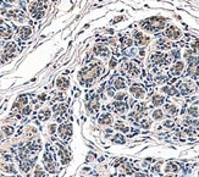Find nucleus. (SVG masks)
Here are the masks:
<instances>
[{
	"label": "nucleus",
	"mask_w": 199,
	"mask_h": 177,
	"mask_svg": "<svg viewBox=\"0 0 199 177\" xmlns=\"http://www.w3.org/2000/svg\"><path fill=\"white\" fill-rule=\"evenodd\" d=\"M0 169L2 171H5V172H10V174H15L16 172V170H15V167H14L12 164H1Z\"/></svg>",
	"instance_id": "5701e85b"
},
{
	"label": "nucleus",
	"mask_w": 199,
	"mask_h": 177,
	"mask_svg": "<svg viewBox=\"0 0 199 177\" xmlns=\"http://www.w3.org/2000/svg\"><path fill=\"white\" fill-rule=\"evenodd\" d=\"M166 177H176L175 175H169V176H166Z\"/></svg>",
	"instance_id": "de8ad7c7"
},
{
	"label": "nucleus",
	"mask_w": 199,
	"mask_h": 177,
	"mask_svg": "<svg viewBox=\"0 0 199 177\" xmlns=\"http://www.w3.org/2000/svg\"><path fill=\"white\" fill-rule=\"evenodd\" d=\"M65 110H66V106H65L64 104H59V105H55V106L53 108L54 114H62L65 113Z\"/></svg>",
	"instance_id": "cd10ccee"
},
{
	"label": "nucleus",
	"mask_w": 199,
	"mask_h": 177,
	"mask_svg": "<svg viewBox=\"0 0 199 177\" xmlns=\"http://www.w3.org/2000/svg\"><path fill=\"white\" fill-rule=\"evenodd\" d=\"M27 103H28V99L26 95H22V97H20L17 99V101L15 103V105H14V108H23V106H26L27 105Z\"/></svg>",
	"instance_id": "412c9836"
},
{
	"label": "nucleus",
	"mask_w": 199,
	"mask_h": 177,
	"mask_svg": "<svg viewBox=\"0 0 199 177\" xmlns=\"http://www.w3.org/2000/svg\"><path fill=\"white\" fill-rule=\"evenodd\" d=\"M164 126L165 127H171V126H174V122L172 121H166L165 123H164Z\"/></svg>",
	"instance_id": "37998d69"
},
{
	"label": "nucleus",
	"mask_w": 199,
	"mask_h": 177,
	"mask_svg": "<svg viewBox=\"0 0 199 177\" xmlns=\"http://www.w3.org/2000/svg\"><path fill=\"white\" fill-rule=\"evenodd\" d=\"M188 114L192 116V117H198L199 116V110L197 106H191L188 109Z\"/></svg>",
	"instance_id": "2f4dec72"
},
{
	"label": "nucleus",
	"mask_w": 199,
	"mask_h": 177,
	"mask_svg": "<svg viewBox=\"0 0 199 177\" xmlns=\"http://www.w3.org/2000/svg\"><path fill=\"white\" fill-rule=\"evenodd\" d=\"M56 127H58V126H56L55 123H51V125H49V127H48V128H49L50 134H54V133L56 132Z\"/></svg>",
	"instance_id": "4c0bfd02"
},
{
	"label": "nucleus",
	"mask_w": 199,
	"mask_h": 177,
	"mask_svg": "<svg viewBox=\"0 0 199 177\" xmlns=\"http://www.w3.org/2000/svg\"><path fill=\"white\" fill-rule=\"evenodd\" d=\"M161 92L167 94V95H178L177 89L174 88V87H163V88H161Z\"/></svg>",
	"instance_id": "4be33fe9"
},
{
	"label": "nucleus",
	"mask_w": 199,
	"mask_h": 177,
	"mask_svg": "<svg viewBox=\"0 0 199 177\" xmlns=\"http://www.w3.org/2000/svg\"><path fill=\"white\" fill-rule=\"evenodd\" d=\"M43 162H44L45 170H47L48 172H50V174L56 172V164H55V161L53 160V156L50 155L49 153H45V154H44Z\"/></svg>",
	"instance_id": "20e7f679"
},
{
	"label": "nucleus",
	"mask_w": 199,
	"mask_h": 177,
	"mask_svg": "<svg viewBox=\"0 0 199 177\" xmlns=\"http://www.w3.org/2000/svg\"><path fill=\"white\" fill-rule=\"evenodd\" d=\"M58 132H59V134H60V137H61L62 139H67V138L71 136V133H72L71 125H66V123L60 125L59 128H58Z\"/></svg>",
	"instance_id": "9d476101"
},
{
	"label": "nucleus",
	"mask_w": 199,
	"mask_h": 177,
	"mask_svg": "<svg viewBox=\"0 0 199 177\" xmlns=\"http://www.w3.org/2000/svg\"><path fill=\"white\" fill-rule=\"evenodd\" d=\"M6 16L16 20L17 22H23V21H25V15H23V12L20 11V10H9V11L6 12Z\"/></svg>",
	"instance_id": "f8f14e48"
},
{
	"label": "nucleus",
	"mask_w": 199,
	"mask_h": 177,
	"mask_svg": "<svg viewBox=\"0 0 199 177\" xmlns=\"http://www.w3.org/2000/svg\"><path fill=\"white\" fill-rule=\"evenodd\" d=\"M47 2H43V1H39V0H35L33 1L31 5H30V14L31 16L33 17L34 20H40L42 17L45 15V9H47Z\"/></svg>",
	"instance_id": "f03ea898"
},
{
	"label": "nucleus",
	"mask_w": 199,
	"mask_h": 177,
	"mask_svg": "<svg viewBox=\"0 0 199 177\" xmlns=\"http://www.w3.org/2000/svg\"><path fill=\"white\" fill-rule=\"evenodd\" d=\"M56 87L60 89V91H66L67 88L70 87V81L67 77H64V76H61V77H59L58 80H56Z\"/></svg>",
	"instance_id": "2eb2a0df"
},
{
	"label": "nucleus",
	"mask_w": 199,
	"mask_h": 177,
	"mask_svg": "<svg viewBox=\"0 0 199 177\" xmlns=\"http://www.w3.org/2000/svg\"><path fill=\"white\" fill-rule=\"evenodd\" d=\"M126 98H127V95H126L125 92H120V93H117V94L114 95V99H115L116 101H123Z\"/></svg>",
	"instance_id": "473e14b6"
},
{
	"label": "nucleus",
	"mask_w": 199,
	"mask_h": 177,
	"mask_svg": "<svg viewBox=\"0 0 199 177\" xmlns=\"http://www.w3.org/2000/svg\"><path fill=\"white\" fill-rule=\"evenodd\" d=\"M116 64H117V60L115 59V58H113V59H111V61H110V67L113 68Z\"/></svg>",
	"instance_id": "79ce46f5"
},
{
	"label": "nucleus",
	"mask_w": 199,
	"mask_h": 177,
	"mask_svg": "<svg viewBox=\"0 0 199 177\" xmlns=\"http://www.w3.org/2000/svg\"><path fill=\"white\" fill-rule=\"evenodd\" d=\"M178 171V166L176 165V164H172V162H170V164H167L165 167V172H177Z\"/></svg>",
	"instance_id": "bb28decb"
},
{
	"label": "nucleus",
	"mask_w": 199,
	"mask_h": 177,
	"mask_svg": "<svg viewBox=\"0 0 199 177\" xmlns=\"http://www.w3.org/2000/svg\"><path fill=\"white\" fill-rule=\"evenodd\" d=\"M183 70H184V63L181 61V60H178V61H176L175 64L171 66L170 75L171 76H180L183 72Z\"/></svg>",
	"instance_id": "1a4fd4ad"
},
{
	"label": "nucleus",
	"mask_w": 199,
	"mask_h": 177,
	"mask_svg": "<svg viewBox=\"0 0 199 177\" xmlns=\"http://www.w3.org/2000/svg\"><path fill=\"white\" fill-rule=\"evenodd\" d=\"M165 111L169 114V115H176V114L178 113L177 106H176V105H174V104H166Z\"/></svg>",
	"instance_id": "b1692460"
},
{
	"label": "nucleus",
	"mask_w": 199,
	"mask_h": 177,
	"mask_svg": "<svg viewBox=\"0 0 199 177\" xmlns=\"http://www.w3.org/2000/svg\"><path fill=\"white\" fill-rule=\"evenodd\" d=\"M0 48H1V44H0Z\"/></svg>",
	"instance_id": "8fccbe9b"
},
{
	"label": "nucleus",
	"mask_w": 199,
	"mask_h": 177,
	"mask_svg": "<svg viewBox=\"0 0 199 177\" xmlns=\"http://www.w3.org/2000/svg\"><path fill=\"white\" fill-rule=\"evenodd\" d=\"M31 113H32V109H31V106L26 105V106H23V108H22V114H23V115H30Z\"/></svg>",
	"instance_id": "e433bc0d"
},
{
	"label": "nucleus",
	"mask_w": 199,
	"mask_h": 177,
	"mask_svg": "<svg viewBox=\"0 0 199 177\" xmlns=\"http://www.w3.org/2000/svg\"><path fill=\"white\" fill-rule=\"evenodd\" d=\"M17 34H18L20 39L26 40V39H28V38L31 37V34H32V28H31L30 26H23V27H21V28L18 30Z\"/></svg>",
	"instance_id": "ddd939ff"
},
{
	"label": "nucleus",
	"mask_w": 199,
	"mask_h": 177,
	"mask_svg": "<svg viewBox=\"0 0 199 177\" xmlns=\"http://www.w3.org/2000/svg\"><path fill=\"white\" fill-rule=\"evenodd\" d=\"M114 108H115V110H116L117 113L120 114H125L127 110H128V105L126 104V103H123V101H116L115 100V103H114Z\"/></svg>",
	"instance_id": "dca6fc26"
},
{
	"label": "nucleus",
	"mask_w": 199,
	"mask_h": 177,
	"mask_svg": "<svg viewBox=\"0 0 199 177\" xmlns=\"http://www.w3.org/2000/svg\"><path fill=\"white\" fill-rule=\"evenodd\" d=\"M7 1H10V2H15V1H18V0H7Z\"/></svg>",
	"instance_id": "49530a36"
},
{
	"label": "nucleus",
	"mask_w": 199,
	"mask_h": 177,
	"mask_svg": "<svg viewBox=\"0 0 199 177\" xmlns=\"http://www.w3.org/2000/svg\"><path fill=\"white\" fill-rule=\"evenodd\" d=\"M136 177H146L144 175H142V174H137V176Z\"/></svg>",
	"instance_id": "a18cd8bd"
},
{
	"label": "nucleus",
	"mask_w": 199,
	"mask_h": 177,
	"mask_svg": "<svg viewBox=\"0 0 199 177\" xmlns=\"http://www.w3.org/2000/svg\"><path fill=\"white\" fill-rule=\"evenodd\" d=\"M34 177H45V171L40 166H35L34 170Z\"/></svg>",
	"instance_id": "7c9ffc66"
},
{
	"label": "nucleus",
	"mask_w": 199,
	"mask_h": 177,
	"mask_svg": "<svg viewBox=\"0 0 199 177\" xmlns=\"http://www.w3.org/2000/svg\"><path fill=\"white\" fill-rule=\"evenodd\" d=\"M113 121H114V119L110 114H103L98 119V123L100 126H109V125L113 123Z\"/></svg>",
	"instance_id": "4468645a"
},
{
	"label": "nucleus",
	"mask_w": 199,
	"mask_h": 177,
	"mask_svg": "<svg viewBox=\"0 0 199 177\" xmlns=\"http://www.w3.org/2000/svg\"><path fill=\"white\" fill-rule=\"evenodd\" d=\"M114 88L115 89H118V91H122L126 88V82L122 77H117L114 81Z\"/></svg>",
	"instance_id": "6ab92c4d"
},
{
	"label": "nucleus",
	"mask_w": 199,
	"mask_h": 177,
	"mask_svg": "<svg viewBox=\"0 0 199 177\" xmlns=\"http://www.w3.org/2000/svg\"><path fill=\"white\" fill-rule=\"evenodd\" d=\"M122 44H123V47H131L133 44V40L132 39H125V40H122Z\"/></svg>",
	"instance_id": "58836bf2"
},
{
	"label": "nucleus",
	"mask_w": 199,
	"mask_h": 177,
	"mask_svg": "<svg viewBox=\"0 0 199 177\" xmlns=\"http://www.w3.org/2000/svg\"><path fill=\"white\" fill-rule=\"evenodd\" d=\"M133 38H134V44L138 45V47L146 45V44H148V42H149V38L146 37L143 33L139 32V31H136V32L133 33Z\"/></svg>",
	"instance_id": "6e6552de"
},
{
	"label": "nucleus",
	"mask_w": 199,
	"mask_h": 177,
	"mask_svg": "<svg viewBox=\"0 0 199 177\" xmlns=\"http://www.w3.org/2000/svg\"><path fill=\"white\" fill-rule=\"evenodd\" d=\"M130 93H131L136 99H143L144 95H146V91H144L142 87H139V86H132V87L130 88Z\"/></svg>",
	"instance_id": "9b49d317"
},
{
	"label": "nucleus",
	"mask_w": 199,
	"mask_h": 177,
	"mask_svg": "<svg viewBox=\"0 0 199 177\" xmlns=\"http://www.w3.org/2000/svg\"><path fill=\"white\" fill-rule=\"evenodd\" d=\"M165 35L169 38V39L177 40V39H180V38L182 37V32H181L177 27H175V26H170V27L165 31Z\"/></svg>",
	"instance_id": "39448f33"
},
{
	"label": "nucleus",
	"mask_w": 199,
	"mask_h": 177,
	"mask_svg": "<svg viewBox=\"0 0 199 177\" xmlns=\"http://www.w3.org/2000/svg\"><path fill=\"white\" fill-rule=\"evenodd\" d=\"M93 53L94 55L100 56V58H108L110 55V50L108 47H105L104 44H97L93 47Z\"/></svg>",
	"instance_id": "423d86ee"
},
{
	"label": "nucleus",
	"mask_w": 199,
	"mask_h": 177,
	"mask_svg": "<svg viewBox=\"0 0 199 177\" xmlns=\"http://www.w3.org/2000/svg\"><path fill=\"white\" fill-rule=\"evenodd\" d=\"M151 117H153L154 120H156V121L163 120V119H164V111H163V110H160V109H156V110H154V111H153Z\"/></svg>",
	"instance_id": "a878e982"
},
{
	"label": "nucleus",
	"mask_w": 199,
	"mask_h": 177,
	"mask_svg": "<svg viewBox=\"0 0 199 177\" xmlns=\"http://www.w3.org/2000/svg\"><path fill=\"white\" fill-rule=\"evenodd\" d=\"M2 138V133H1V131H0V139Z\"/></svg>",
	"instance_id": "09e8293b"
},
{
	"label": "nucleus",
	"mask_w": 199,
	"mask_h": 177,
	"mask_svg": "<svg viewBox=\"0 0 199 177\" xmlns=\"http://www.w3.org/2000/svg\"><path fill=\"white\" fill-rule=\"evenodd\" d=\"M87 109H88L89 113H97L98 109H99V101H98V99H97V98H93V99L90 100V103L87 105Z\"/></svg>",
	"instance_id": "f3484780"
},
{
	"label": "nucleus",
	"mask_w": 199,
	"mask_h": 177,
	"mask_svg": "<svg viewBox=\"0 0 199 177\" xmlns=\"http://www.w3.org/2000/svg\"><path fill=\"white\" fill-rule=\"evenodd\" d=\"M16 50H17L16 43H14V42H9V43H6V44H5V47H4V51H2L1 60H9V59L14 58V55H15Z\"/></svg>",
	"instance_id": "7ed1b4c3"
},
{
	"label": "nucleus",
	"mask_w": 199,
	"mask_h": 177,
	"mask_svg": "<svg viewBox=\"0 0 199 177\" xmlns=\"http://www.w3.org/2000/svg\"><path fill=\"white\" fill-rule=\"evenodd\" d=\"M151 103H153L154 106H160V105H163L165 103V98L163 95H160V94H155L151 98Z\"/></svg>",
	"instance_id": "aec40b11"
},
{
	"label": "nucleus",
	"mask_w": 199,
	"mask_h": 177,
	"mask_svg": "<svg viewBox=\"0 0 199 177\" xmlns=\"http://www.w3.org/2000/svg\"><path fill=\"white\" fill-rule=\"evenodd\" d=\"M141 125H142V127H143V128H148V127L150 126V121H147V120H143Z\"/></svg>",
	"instance_id": "a19ab883"
},
{
	"label": "nucleus",
	"mask_w": 199,
	"mask_h": 177,
	"mask_svg": "<svg viewBox=\"0 0 199 177\" xmlns=\"http://www.w3.org/2000/svg\"><path fill=\"white\" fill-rule=\"evenodd\" d=\"M38 98H39V100H45L44 98H47V95H45V94H40Z\"/></svg>",
	"instance_id": "c03bdc74"
},
{
	"label": "nucleus",
	"mask_w": 199,
	"mask_h": 177,
	"mask_svg": "<svg viewBox=\"0 0 199 177\" xmlns=\"http://www.w3.org/2000/svg\"><path fill=\"white\" fill-rule=\"evenodd\" d=\"M144 110H146V105H144L143 103L136 105V111H137V113H143Z\"/></svg>",
	"instance_id": "c9c22d12"
},
{
	"label": "nucleus",
	"mask_w": 199,
	"mask_h": 177,
	"mask_svg": "<svg viewBox=\"0 0 199 177\" xmlns=\"http://www.w3.org/2000/svg\"><path fill=\"white\" fill-rule=\"evenodd\" d=\"M142 27L149 32H158L165 27V18H161V17L149 18V20L142 22Z\"/></svg>",
	"instance_id": "f257e3e1"
},
{
	"label": "nucleus",
	"mask_w": 199,
	"mask_h": 177,
	"mask_svg": "<svg viewBox=\"0 0 199 177\" xmlns=\"http://www.w3.org/2000/svg\"><path fill=\"white\" fill-rule=\"evenodd\" d=\"M155 82H156V83H159V84H161V83H165V82H166V76H165V75H159V76H156V77H155Z\"/></svg>",
	"instance_id": "f704fd0d"
},
{
	"label": "nucleus",
	"mask_w": 199,
	"mask_h": 177,
	"mask_svg": "<svg viewBox=\"0 0 199 177\" xmlns=\"http://www.w3.org/2000/svg\"><path fill=\"white\" fill-rule=\"evenodd\" d=\"M10 37H11L10 28H7V27H1V26H0V38L6 39V38H10Z\"/></svg>",
	"instance_id": "393cba45"
},
{
	"label": "nucleus",
	"mask_w": 199,
	"mask_h": 177,
	"mask_svg": "<svg viewBox=\"0 0 199 177\" xmlns=\"http://www.w3.org/2000/svg\"><path fill=\"white\" fill-rule=\"evenodd\" d=\"M2 132L6 134V136H11L14 133V128L11 126H4L2 127Z\"/></svg>",
	"instance_id": "72a5a7b5"
},
{
	"label": "nucleus",
	"mask_w": 199,
	"mask_h": 177,
	"mask_svg": "<svg viewBox=\"0 0 199 177\" xmlns=\"http://www.w3.org/2000/svg\"><path fill=\"white\" fill-rule=\"evenodd\" d=\"M106 93H108L109 97H114V95H115V89H114L113 87H110V88L106 89Z\"/></svg>",
	"instance_id": "ea45409f"
},
{
	"label": "nucleus",
	"mask_w": 199,
	"mask_h": 177,
	"mask_svg": "<svg viewBox=\"0 0 199 177\" xmlns=\"http://www.w3.org/2000/svg\"><path fill=\"white\" fill-rule=\"evenodd\" d=\"M113 142L114 143H118V144H123L126 142V139H125V137L122 134H116V136L113 137Z\"/></svg>",
	"instance_id": "c756f323"
},
{
	"label": "nucleus",
	"mask_w": 199,
	"mask_h": 177,
	"mask_svg": "<svg viewBox=\"0 0 199 177\" xmlns=\"http://www.w3.org/2000/svg\"><path fill=\"white\" fill-rule=\"evenodd\" d=\"M178 89L182 95H188L194 91V84L192 83V81H184V82H181Z\"/></svg>",
	"instance_id": "0eeeda50"
},
{
	"label": "nucleus",
	"mask_w": 199,
	"mask_h": 177,
	"mask_svg": "<svg viewBox=\"0 0 199 177\" xmlns=\"http://www.w3.org/2000/svg\"><path fill=\"white\" fill-rule=\"evenodd\" d=\"M50 116H51V110L48 109V108L42 109V110L39 111V115H38L39 120H42V121H47V120H49Z\"/></svg>",
	"instance_id": "a211bd4d"
},
{
	"label": "nucleus",
	"mask_w": 199,
	"mask_h": 177,
	"mask_svg": "<svg viewBox=\"0 0 199 177\" xmlns=\"http://www.w3.org/2000/svg\"><path fill=\"white\" fill-rule=\"evenodd\" d=\"M115 129L121 131V132H123V133H127V132L130 131V128H128L127 126H125L122 122H116V123H115Z\"/></svg>",
	"instance_id": "c85d7f7f"
}]
</instances>
